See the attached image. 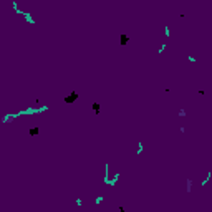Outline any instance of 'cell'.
Wrapping results in <instances>:
<instances>
[{
    "instance_id": "obj_1",
    "label": "cell",
    "mask_w": 212,
    "mask_h": 212,
    "mask_svg": "<svg viewBox=\"0 0 212 212\" xmlns=\"http://www.w3.org/2000/svg\"><path fill=\"white\" fill-rule=\"evenodd\" d=\"M76 98H78V93H73L71 96H68V98H65V101H66V103H71V101H75Z\"/></svg>"
}]
</instances>
